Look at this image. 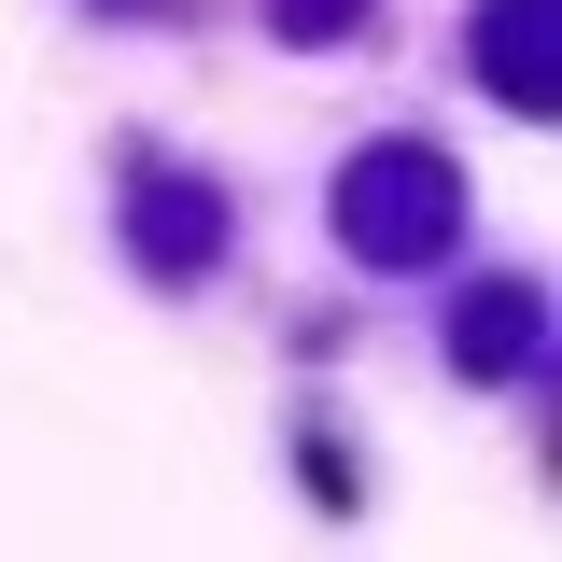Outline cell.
Listing matches in <instances>:
<instances>
[{
	"label": "cell",
	"mask_w": 562,
	"mask_h": 562,
	"mask_svg": "<svg viewBox=\"0 0 562 562\" xmlns=\"http://www.w3.org/2000/svg\"><path fill=\"white\" fill-rule=\"evenodd\" d=\"M450 351H464L479 380H506V366L535 351V281H479V295L450 310Z\"/></svg>",
	"instance_id": "4"
},
{
	"label": "cell",
	"mask_w": 562,
	"mask_h": 562,
	"mask_svg": "<svg viewBox=\"0 0 562 562\" xmlns=\"http://www.w3.org/2000/svg\"><path fill=\"white\" fill-rule=\"evenodd\" d=\"M338 239L366 254V268H436V254L464 239V169H436L422 140L351 155L338 169Z\"/></svg>",
	"instance_id": "1"
},
{
	"label": "cell",
	"mask_w": 562,
	"mask_h": 562,
	"mask_svg": "<svg viewBox=\"0 0 562 562\" xmlns=\"http://www.w3.org/2000/svg\"><path fill=\"white\" fill-rule=\"evenodd\" d=\"M127 225H140V254H155L169 281H198L211 239H225V198H211V183H183V169H140V183H127Z\"/></svg>",
	"instance_id": "2"
},
{
	"label": "cell",
	"mask_w": 562,
	"mask_h": 562,
	"mask_svg": "<svg viewBox=\"0 0 562 562\" xmlns=\"http://www.w3.org/2000/svg\"><path fill=\"white\" fill-rule=\"evenodd\" d=\"M268 14H281V29H295V43H338V29H351V14H366V0H268Z\"/></svg>",
	"instance_id": "5"
},
{
	"label": "cell",
	"mask_w": 562,
	"mask_h": 562,
	"mask_svg": "<svg viewBox=\"0 0 562 562\" xmlns=\"http://www.w3.org/2000/svg\"><path fill=\"white\" fill-rule=\"evenodd\" d=\"M549 29H562V0H492V14H479V70H492V99H506V113H549V99H562Z\"/></svg>",
	"instance_id": "3"
}]
</instances>
